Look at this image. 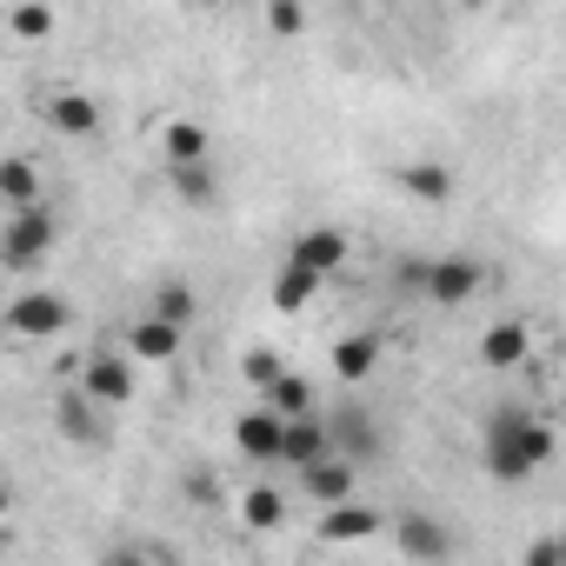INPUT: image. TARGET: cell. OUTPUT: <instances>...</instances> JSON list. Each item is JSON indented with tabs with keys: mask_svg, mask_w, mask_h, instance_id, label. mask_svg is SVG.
<instances>
[{
	"mask_svg": "<svg viewBox=\"0 0 566 566\" xmlns=\"http://www.w3.org/2000/svg\"><path fill=\"white\" fill-rule=\"evenodd\" d=\"M400 187H407L413 200L440 207V200H453V167H447V160H407V167H400Z\"/></svg>",
	"mask_w": 566,
	"mask_h": 566,
	"instance_id": "cell-21",
	"label": "cell"
},
{
	"mask_svg": "<svg viewBox=\"0 0 566 566\" xmlns=\"http://www.w3.org/2000/svg\"><path fill=\"white\" fill-rule=\"evenodd\" d=\"M473 354H480L486 374H513V367L533 360V327H526V321H486Z\"/></svg>",
	"mask_w": 566,
	"mask_h": 566,
	"instance_id": "cell-6",
	"label": "cell"
},
{
	"mask_svg": "<svg viewBox=\"0 0 566 566\" xmlns=\"http://www.w3.org/2000/svg\"><path fill=\"white\" fill-rule=\"evenodd\" d=\"M54 427H61L74 447H101V440H107V407H101V400H87V394L74 387V394H61V400H54Z\"/></svg>",
	"mask_w": 566,
	"mask_h": 566,
	"instance_id": "cell-13",
	"label": "cell"
},
{
	"mask_svg": "<svg viewBox=\"0 0 566 566\" xmlns=\"http://www.w3.org/2000/svg\"><path fill=\"white\" fill-rule=\"evenodd\" d=\"M354 480H360V473H354V460H347V453H334V460H321V467H307V473H301V493L327 513V506H347V500H354Z\"/></svg>",
	"mask_w": 566,
	"mask_h": 566,
	"instance_id": "cell-15",
	"label": "cell"
},
{
	"mask_svg": "<svg viewBox=\"0 0 566 566\" xmlns=\"http://www.w3.org/2000/svg\"><path fill=\"white\" fill-rule=\"evenodd\" d=\"M101 566H154V553H140V546H114Z\"/></svg>",
	"mask_w": 566,
	"mask_h": 566,
	"instance_id": "cell-30",
	"label": "cell"
},
{
	"mask_svg": "<svg viewBox=\"0 0 566 566\" xmlns=\"http://www.w3.org/2000/svg\"><path fill=\"white\" fill-rule=\"evenodd\" d=\"M187 500H200V506H207V500H220V480L193 467V473H187Z\"/></svg>",
	"mask_w": 566,
	"mask_h": 566,
	"instance_id": "cell-29",
	"label": "cell"
},
{
	"mask_svg": "<svg viewBox=\"0 0 566 566\" xmlns=\"http://www.w3.org/2000/svg\"><path fill=\"white\" fill-rule=\"evenodd\" d=\"M67 321H74V301L54 294V287H28V294L8 301V334L14 340H54V334H67Z\"/></svg>",
	"mask_w": 566,
	"mask_h": 566,
	"instance_id": "cell-3",
	"label": "cell"
},
{
	"mask_svg": "<svg viewBox=\"0 0 566 566\" xmlns=\"http://www.w3.org/2000/svg\"><path fill=\"white\" fill-rule=\"evenodd\" d=\"M81 394L101 400V407H127L134 400V360L127 354H94L81 367Z\"/></svg>",
	"mask_w": 566,
	"mask_h": 566,
	"instance_id": "cell-10",
	"label": "cell"
},
{
	"mask_svg": "<svg viewBox=\"0 0 566 566\" xmlns=\"http://www.w3.org/2000/svg\"><path fill=\"white\" fill-rule=\"evenodd\" d=\"M314 301H321V273H307V266H294V260L273 273V287H266V307H273V314H307Z\"/></svg>",
	"mask_w": 566,
	"mask_h": 566,
	"instance_id": "cell-16",
	"label": "cell"
},
{
	"mask_svg": "<svg viewBox=\"0 0 566 566\" xmlns=\"http://www.w3.org/2000/svg\"><path fill=\"white\" fill-rule=\"evenodd\" d=\"M347 253H354V240H347L340 227H307V233L294 240V253H287V260L327 280V273H340V266H347Z\"/></svg>",
	"mask_w": 566,
	"mask_h": 566,
	"instance_id": "cell-12",
	"label": "cell"
},
{
	"mask_svg": "<svg viewBox=\"0 0 566 566\" xmlns=\"http://www.w3.org/2000/svg\"><path fill=\"white\" fill-rule=\"evenodd\" d=\"M240 526L247 533H280V526H287V493H280L273 480H253L240 493Z\"/></svg>",
	"mask_w": 566,
	"mask_h": 566,
	"instance_id": "cell-18",
	"label": "cell"
},
{
	"mask_svg": "<svg viewBox=\"0 0 566 566\" xmlns=\"http://www.w3.org/2000/svg\"><path fill=\"white\" fill-rule=\"evenodd\" d=\"M546 460H553V427H546V420H533L526 407L486 413V427H480V467H486L500 486H520V480L539 473Z\"/></svg>",
	"mask_w": 566,
	"mask_h": 566,
	"instance_id": "cell-1",
	"label": "cell"
},
{
	"mask_svg": "<svg viewBox=\"0 0 566 566\" xmlns=\"http://www.w3.org/2000/svg\"><path fill=\"white\" fill-rule=\"evenodd\" d=\"M207 160H213V134L193 114L160 120V167H207Z\"/></svg>",
	"mask_w": 566,
	"mask_h": 566,
	"instance_id": "cell-9",
	"label": "cell"
},
{
	"mask_svg": "<svg viewBox=\"0 0 566 566\" xmlns=\"http://www.w3.org/2000/svg\"><path fill=\"white\" fill-rule=\"evenodd\" d=\"M180 327H167V321H154V314H140L134 327H127V360L134 367H167L174 354H180Z\"/></svg>",
	"mask_w": 566,
	"mask_h": 566,
	"instance_id": "cell-14",
	"label": "cell"
},
{
	"mask_svg": "<svg viewBox=\"0 0 566 566\" xmlns=\"http://www.w3.org/2000/svg\"><path fill=\"white\" fill-rule=\"evenodd\" d=\"M8 34L14 41H48L54 34V8H41V0H14V8H8Z\"/></svg>",
	"mask_w": 566,
	"mask_h": 566,
	"instance_id": "cell-25",
	"label": "cell"
},
{
	"mask_svg": "<svg viewBox=\"0 0 566 566\" xmlns=\"http://www.w3.org/2000/svg\"><path fill=\"white\" fill-rule=\"evenodd\" d=\"M266 34H280V41L307 34V8L301 0H266Z\"/></svg>",
	"mask_w": 566,
	"mask_h": 566,
	"instance_id": "cell-27",
	"label": "cell"
},
{
	"mask_svg": "<svg viewBox=\"0 0 566 566\" xmlns=\"http://www.w3.org/2000/svg\"><path fill=\"white\" fill-rule=\"evenodd\" d=\"M147 314H154V321H167V327H180V334H187V327H193V321H200V294H193V287H187V280H160V287H154V307H147Z\"/></svg>",
	"mask_w": 566,
	"mask_h": 566,
	"instance_id": "cell-23",
	"label": "cell"
},
{
	"mask_svg": "<svg viewBox=\"0 0 566 566\" xmlns=\"http://www.w3.org/2000/svg\"><path fill=\"white\" fill-rule=\"evenodd\" d=\"M520 566H566V559H559V539H553V533H539V539L520 553Z\"/></svg>",
	"mask_w": 566,
	"mask_h": 566,
	"instance_id": "cell-28",
	"label": "cell"
},
{
	"mask_svg": "<svg viewBox=\"0 0 566 566\" xmlns=\"http://www.w3.org/2000/svg\"><path fill=\"white\" fill-rule=\"evenodd\" d=\"M260 407H273L287 427H294V420H314V387H307V374H294V367H287V374H280V380L260 394Z\"/></svg>",
	"mask_w": 566,
	"mask_h": 566,
	"instance_id": "cell-19",
	"label": "cell"
},
{
	"mask_svg": "<svg viewBox=\"0 0 566 566\" xmlns=\"http://www.w3.org/2000/svg\"><path fill=\"white\" fill-rule=\"evenodd\" d=\"M233 447L253 460V467H280V453H287V420H280L273 407H247L233 420Z\"/></svg>",
	"mask_w": 566,
	"mask_h": 566,
	"instance_id": "cell-5",
	"label": "cell"
},
{
	"mask_svg": "<svg viewBox=\"0 0 566 566\" xmlns=\"http://www.w3.org/2000/svg\"><path fill=\"white\" fill-rule=\"evenodd\" d=\"M394 546H400L413 566H447V559H453V533H447L433 513H400V520H394Z\"/></svg>",
	"mask_w": 566,
	"mask_h": 566,
	"instance_id": "cell-8",
	"label": "cell"
},
{
	"mask_svg": "<svg viewBox=\"0 0 566 566\" xmlns=\"http://www.w3.org/2000/svg\"><path fill=\"white\" fill-rule=\"evenodd\" d=\"M380 367V334H340L334 340V374L354 387V380H367Z\"/></svg>",
	"mask_w": 566,
	"mask_h": 566,
	"instance_id": "cell-22",
	"label": "cell"
},
{
	"mask_svg": "<svg viewBox=\"0 0 566 566\" xmlns=\"http://www.w3.org/2000/svg\"><path fill=\"white\" fill-rule=\"evenodd\" d=\"M553 539H559V559H566V526H559V533H553Z\"/></svg>",
	"mask_w": 566,
	"mask_h": 566,
	"instance_id": "cell-31",
	"label": "cell"
},
{
	"mask_svg": "<svg viewBox=\"0 0 566 566\" xmlns=\"http://www.w3.org/2000/svg\"><path fill=\"white\" fill-rule=\"evenodd\" d=\"M480 287H486V266H480L473 253H440V260H427V301H433V307H467V301H480Z\"/></svg>",
	"mask_w": 566,
	"mask_h": 566,
	"instance_id": "cell-4",
	"label": "cell"
},
{
	"mask_svg": "<svg viewBox=\"0 0 566 566\" xmlns=\"http://www.w3.org/2000/svg\"><path fill=\"white\" fill-rule=\"evenodd\" d=\"M61 247V220L54 207H28V213H8V233H0V266L8 273H34L48 266Z\"/></svg>",
	"mask_w": 566,
	"mask_h": 566,
	"instance_id": "cell-2",
	"label": "cell"
},
{
	"mask_svg": "<svg viewBox=\"0 0 566 566\" xmlns=\"http://www.w3.org/2000/svg\"><path fill=\"white\" fill-rule=\"evenodd\" d=\"M48 127H54V134H67V140H87V134L101 127V101H94V94L61 87V94L48 101Z\"/></svg>",
	"mask_w": 566,
	"mask_h": 566,
	"instance_id": "cell-17",
	"label": "cell"
},
{
	"mask_svg": "<svg viewBox=\"0 0 566 566\" xmlns=\"http://www.w3.org/2000/svg\"><path fill=\"white\" fill-rule=\"evenodd\" d=\"M340 453V440H334V420H294L287 427V453H280V467H294V473H307V467H321V460H334Z\"/></svg>",
	"mask_w": 566,
	"mask_h": 566,
	"instance_id": "cell-11",
	"label": "cell"
},
{
	"mask_svg": "<svg viewBox=\"0 0 566 566\" xmlns=\"http://www.w3.org/2000/svg\"><path fill=\"white\" fill-rule=\"evenodd\" d=\"M280 374H287V360H280L273 347H247V354H240V380H247L253 394H266Z\"/></svg>",
	"mask_w": 566,
	"mask_h": 566,
	"instance_id": "cell-26",
	"label": "cell"
},
{
	"mask_svg": "<svg viewBox=\"0 0 566 566\" xmlns=\"http://www.w3.org/2000/svg\"><path fill=\"white\" fill-rule=\"evenodd\" d=\"M314 533H321V546H360L374 533H394V520L380 506H367V500H347V506H327Z\"/></svg>",
	"mask_w": 566,
	"mask_h": 566,
	"instance_id": "cell-7",
	"label": "cell"
},
{
	"mask_svg": "<svg viewBox=\"0 0 566 566\" xmlns=\"http://www.w3.org/2000/svg\"><path fill=\"white\" fill-rule=\"evenodd\" d=\"M167 180H174V193H180L187 207H213V200H220V174H213V160H207V167H167Z\"/></svg>",
	"mask_w": 566,
	"mask_h": 566,
	"instance_id": "cell-24",
	"label": "cell"
},
{
	"mask_svg": "<svg viewBox=\"0 0 566 566\" xmlns=\"http://www.w3.org/2000/svg\"><path fill=\"white\" fill-rule=\"evenodd\" d=\"M0 200H8V213H28V207H41V174H34V160H28V154L0 160Z\"/></svg>",
	"mask_w": 566,
	"mask_h": 566,
	"instance_id": "cell-20",
	"label": "cell"
}]
</instances>
